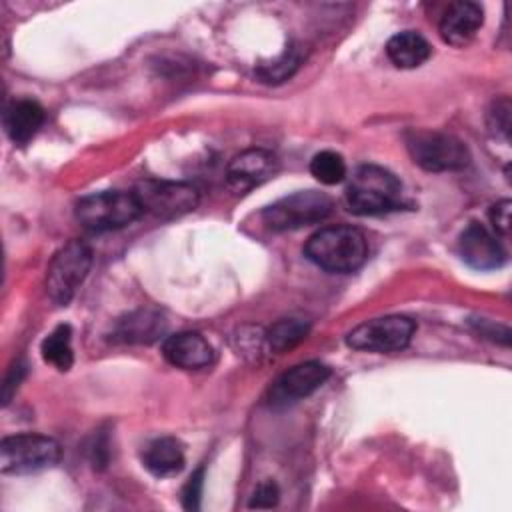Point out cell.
<instances>
[{
    "mask_svg": "<svg viewBox=\"0 0 512 512\" xmlns=\"http://www.w3.org/2000/svg\"><path fill=\"white\" fill-rule=\"evenodd\" d=\"M346 206L358 216H380L404 206L402 182L376 164L358 166L346 188Z\"/></svg>",
    "mask_w": 512,
    "mask_h": 512,
    "instance_id": "6da1fadb",
    "label": "cell"
},
{
    "mask_svg": "<svg viewBox=\"0 0 512 512\" xmlns=\"http://www.w3.org/2000/svg\"><path fill=\"white\" fill-rule=\"evenodd\" d=\"M304 254L322 270L346 274L366 262L368 242L354 226H328L308 238Z\"/></svg>",
    "mask_w": 512,
    "mask_h": 512,
    "instance_id": "7a4b0ae2",
    "label": "cell"
},
{
    "mask_svg": "<svg viewBox=\"0 0 512 512\" xmlns=\"http://www.w3.org/2000/svg\"><path fill=\"white\" fill-rule=\"evenodd\" d=\"M144 214L134 192L104 190L76 202V220L90 232L124 228Z\"/></svg>",
    "mask_w": 512,
    "mask_h": 512,
    "instance_id": "3957f363",
    "label": "cell"
},
{
    "mask_svg": "<svg viewBox=\"0 0 512 512\" xmlns=\"http://www.w3.org/2000/svg\"><path fill=\"white\" fill-rule=\"evenodd\" d=\"M406 150L414 164L428 172H454L470 162V152L462 140L438 130H408Z\"/></svg>",
    "mask_w": 512,
    "mask_h": 512,
    "instance_id": "277c9868",
    "label": "cell"
},
{
    "mask_svg": "<svg viewBox=\"0 0 512 512\" xmlns=\"http://www.w3.org/2000/svg\"><path fill=\"white\" fill-rule=\"evenodd\" d=\"M60 460V444L44 434H14L0 442L2 474H34L52 468Z\"/></svg>",
    "mask_w": 512,
    "mask_h": 512,
    "instance_id": "5b68a950",
    "label": "cell"
},
{
    "mask_svg": "<svg viewBox=\"0 0 512 512\" xmlns=\"http://www.w3.org/2000/svg\"><path fill=\"white\" fill-rule=\"evenodd\" d=\"M332 208L334 204L324 192L300 190L266 206L262 210V220L274 232L298 230L322 222L332 214Z\"/></svg>",
    "mask_w": 512,
    "mask_h": 512,
    "instance_id": "8992f818",
    "label": "cell"
},
{
    "mask_svg": "<svg viewBox=\"0 0 512 512\" xmlns=\"http://www.w3.org/2000/svg\"><path fill=\"white\" fill-rule=\"evenodd\" d=\"M92 266V248L82 240L66 242L46 270V292L52 302L66 306Z\"/></svg>",
    "mask_w": 512,
    "mask_h": 512,
    "instance_id": "52a82bcc",
    "label": "cell"
},
{
    "mask_svg": "<svg viewBox=\"0 0 512 512\" xmlns=\"http://www.w3.org/2000/svg\"><path fill=\"white\" fill-rule=\"evenodd\" d=\"M414 330L416 324L408 316H380L366 320L350 330L346 336V344L354 350L366 352H398L410 344Z\"/></svg>",
    "mask_w": 512,
    "mask_h": 512,
    "instance_id": "ba28073f",
    "label": "cell"
},
{
    "mask_svg": "<svg viewBox=\"0 0 512 512\" xmlns=\"http://www.w3.org/2000/svg\"><path fill=\"white\" fill-rule=\"evenodd\" d=\"M132 192L136 194L144 212L162 220L184 216L200 202L198 190L186 182L144 180Z\"/></svg>",
    "mask_w": 512,
    "mask_h": 512,
    "instance_id": "9c48e42d",
    "label": "cell"
},
{
    "mask_svg": "<svg viewBox=\"0 0 512 512\" xmlns=\"http://www.w3.org/2000/svg\"><path fill=\"white\" fill-rule=\"evenodd\" d=\"M276 170H278V158L270 150L250 148L230 160L226 170L228 186L234 192L244 194L254 186L272 178Z\"/></svg>",
    "mask_w": 512,
    "mask_h": 512,
    "instance_id": "30bf717a",
    "label": "cell"
},
{
    "mask_svg": "<svg viewBox=\"0 0 512 512\" xmlns=\"http://www.w3.org/2000/svg\"><path fill=\"white\" fill-rule=\"evenodd\" d=\"M458 254L474 270H496L506 260V252L498 238L478 222H470L462 230L458 238Z\"/></svg>",
    "mask_w": 512,
    "mask_h": 512,
    "instance_id": "8fae6325",
    "label": "cell"
},
{
    "mask_svg": "<svg viewBox=\"0 0 512 512\" xmlns=\"http://www.w3.org/2000/svg\"><path fill=\"white\" fill-rule=\"evenodd\" d=\"M164 332L166 318L158 310L138 308L114 322L110 340L120 344H152L160 340Z\"/></svg>",
    "mask_w": 512,
    "mask_h": 512,
    "instance_id": "7c38bea8",
    "label": "cell"
},
{
    "mask_svg": "<svg viewBox=\"0 0 512 512\" xmlns=\"http://www.w3.org/2000/svg\"><path fill=\"white\" fill-rule=\"evenodd\" d=\"M482 22H484L482 6L476 2L460 0V2H452L446 8V12L440 18L438 32L446 44L460 48L470 44L476 38Z\"/></svg>",
    "mask_w": 512,
    "mask_h": 512,
    "instance_id": "4fadbf2b",
    "label": "cell"
},
{
    "mask_svg": "<svg viewBox=\"0 0 512 512\" xmlns=\"http://www.w3.org/2000/svg\"><path fill=\"white\" fill-rule=\"evenodd\" d=\"M328 378H330V368L318 360L296 364L278 378L274 386V400L294 402V400L306 398L312 392H316Z\"/></svg>",
    "mask_w": 512,
    "mask_h": 512,
    "instance_id": "5bb4252c",
    "label": "cell"
},
{
    "mask_svg": "<svg viewBox=\"0 0 512 512\" xmlns=\"http://www.w3.org/2000/svg\"><path fill=\"white\" fill-rule=\"evenodd\" d=\"M162 356L178 368L198 370L212 362L214 350L198 332H178L162 342Z\"/></svg>",
    "mask_w": 512,
    "mask_h": 512,
    "instance_id": "9a60e30c",
    "label": "cell"
},
{
    "mask_svg": "<svg viewBox=\"0 0 512 512\" xmlns=\"http://www.w3.org/2000/svg\"><path fill=\"white\" fill-rule=\"evenodd\" d=\"M46 120L44 108L30 98L14 100L4 112V130L14 144L30 142Z\"/></svg>",
    "mask_w": 512,
    "mask_h": 512,
    "instance_id": "2e32d148",
    "label": "cell"
},
{
    "mask_svg": "<svg viewBox=\"0 0 512 512\" xmlns=\"http://www.w3.org/2000/svg\"><path fill=\"white\" fill-rule=\"evenodd\" d=\"M144 468L158 476V478H170L182 472L186 458H184V446L180 440L172 436H162L152 440L142 454Z\"/></svg>",
    "mask_w": 512,
    "mask_h": 512,
    "instance_id": "e0dca14e",
    "label": "cell"
},
{
    "mask_svg": "<svg viewBox=\"0 0 512 512\" xmlns=\"http://www.w3.org/2000/svg\"><path fill=\"white\" fill-rule=\"evenodd\" d=\"M430 54L432 48L428 40L414 30L398 32L386 42V56L396 68H418L430 58Z\"/></svg>",
    "mask_w": 512,
    "mask_h": 512,
    "instance_id": "ac0fdd59",
    "label": "cell"
},
{
    "mask_svg": "<svg viewBox=\"0 0 512 512\" xmlns=\"http://www.w3.org/2000/svg\"><path fill=\"white\" fill-rule=\"evenodd\" d=\"M44 362L52 364L56 370L66 372L74 364V350H72V328L68 324L56 326L40 346Z\"/></svg>",
    "mask_w": 512,
    "mask_h": 512,
    "instance_id": "d6986e66",
    "label": "cell"
},
{
    "mask_svg": "<svg viewBox=\"0 0 512 512\" xmlns=\"http://www.w3.org/2000/svg\"><path fill=\"white\" fill-rule=\"evenodd\" d=\"M310 332V322L304 318H282L266 332V344L272 352L282 354L298 346Z\"/></svg>",
    "mask_w": 512,
    "mask_h": 512,
    "instance_id": "ffe728a7",
    "label": "cell"
},
{
    "mask_svg": "<svg viewBox=\"0 0 512 512\" xmlns=\"http://www.w3.org/2000/svg\"><path fill=\"white\" fill-rule=\"evenodd\" d=\"M310 174L326 186L340 184L346 178V162L342 154L334 150H322L310 160Z\"/></svg>",
    "mask_w": 512,
    "mask_h": 512,
    "instance_id": "44dd1931",
    "label": "cell"
},
{
    "mask_svg": "<svg viewBox=\"0 0 512 512\" xmlns=\"http://www.w3.org/2000/svg\"><path fill=\"white\" fill-rule=\"evenodd\" d=\"M298 64H300V54L296 50H286L284 54H280L270 64H262L258 68V76L264 82H282V80H286L288 76L294 74Z\"/></svg>",
    "mask_w": 512,
    "mask_h": 512,
    "instance_id": "7402d4cb",
    "label": "cell"
},
{
    "mask_svg": "<svg viewBox=\"0 0 512 512\" xmlns=\"http://www.w3.org/2000/svg\"><path fill=\"white\" fill-rule=\"evenodd\" d=\"M280 500V488L274 480H264L256 486V490L250 496L248 508H258V510H266V508H274Z\"/></svg>",
    "mask_w": 512,
    "mask_h": 512,
    "instance_id": "603a6c76",
    "label": "cell"
},
{
    "mask_svg": "<svg viewBox=\"0 0 512 512\" xmlns=\"http://www.w3.org/2000/svg\"><path fill=\"white\" fill-rule=\"evenodd\" d=\"M488 126L494 134H502L504 138H508V132H510V100L508 98H500L492 104L488 112Z\"/></svg>",
    "mask_w": 512,
    "mask_h": 512,
    "instance_id": "cb8c5ba5",
    "label": "cell"
},
{
    "mask_svg": "<svg viewBox=\"0 0 512 512\" xmlns=\"http://www.w3.org/2000/svg\"><path fill=\"white\" fill-rule=\"evenodd\" d=\"M202 486H204V468L200 466L196 472H192V476L186 480L182 488V504L186 510H198Z\"/></svg>",
    "mask_w": 512,
    "mask_h": 512,
    "instance_id": "d4e9b609",
    "label": "cell"
},
{
    "mask_svg": "<svg viewBox=\"0 0 512 512\" xmlns=\"http://www.w3.org/2000/svg\"><path fill=\"white\" fill-rule=\"evenodd\" d=\"M510 206H512L510 200H500L490 208V214H488L494 230L502 236L510 234Z\"/></svg>",
    "mask_w": 512,
    "mask_h": 512,
    "instance_id": "484cf974",
    "label": "cell"
},
{
    "mask_svg": "<svg viewBox=\"0 0 512 512\" xmlns=\"http://www.w3.org/2000/svg\"><path fill=\"white\" fill-rule=\"evenodd\" d=\"M22 378H24V366H22V364L12 366L10 374H8V376H6V380H4V390H2L4 404H8V402H10V398H12V394H14V390L18 388V384H20V380H22Z\"/></svg>",
    "mask_w": 512,
    "mask_h": 512,
    "instance_id": "4316f807",
    "label": "cell"
}]
</instances>
